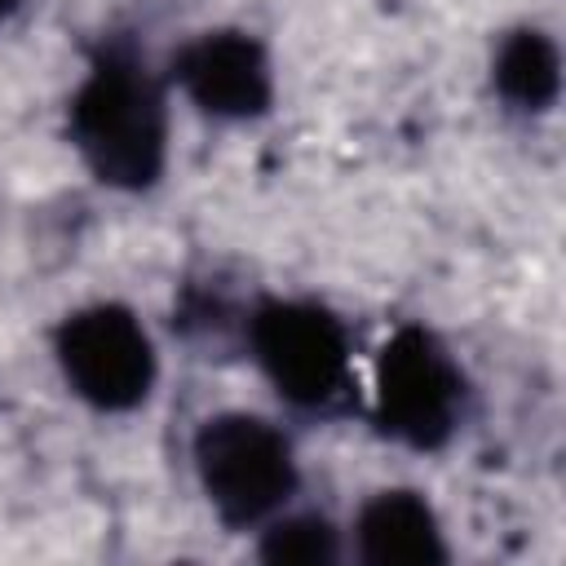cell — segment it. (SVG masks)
<instances>
[{
  "label": "cell",
  "instance_id": "obj_1",
  "mask_svg": "<svg viewBox=\"0 0 566 566\" xmlns=\"http://www.w3.org/2000/svg\"><path fill=\"white\" fill-rule=\"evenodd\" d=\"M66 128L97 181L146 190L164 172L168 111L155 75L128 44H102L71 97Z\"/></svg>",
  "mask_w": 566,
  "mask_h": 566
},
{
  "label": "cell",
  "instance_id": "obj_2",
  "mask_svg": "<svg viewBox=\"0 0 566 566\" xmlns=\"http://www.w3.org/2000/svg\"><path fill=\"white\" fill-rule=\"evenodd\" d=\"M248 345L270 385L301 411H345L354 402L349 336L314 301H261L248 318Z\"/></svg>",
  "mask_w": 566,
  "mask_h": 566
},
{
  "label": "cell",
  "instance_id": "obj_3",
  "mask_svg": "<svg viewBox=\"0 0 566 566\" xmlns=\"http://www.w3.org/2000/svg\"><path fill=\"white\" fill-rule=\"evenodd\" d=\"M195 469L208 504L226 526H256L296 491V460L287 438L248 411L203 420L195 433Z\"/></svg>",
  "mask_w": 566,
  "mask_h": 566
},
{
  "label": "cell",
  "instance_id": "obj_4",
  "mask_svg": "<svg viewBox=\"0 0 566 566\" xmlns=\"http://www.w3.org/2000/svg\"><path fill=\"white\" fill-rule=\"evenodd\" d=\"M464 416V371L429 327H398L376 358L371 420L385 438L438 451Z\"/></svg>",
  "mask_w": 566,
  "mask_h": 566
},
{
  "label": "cell",
  "instance_id": "obj_5",
  "mask_svg": "<svg viewBox=\"0 0 566 566\" xmlns=\"http://www.w3.org/2000/svg\"><path fill=\"white\" fill-rule=\"evenodd\" d=\"M53 349L66 385L97 411H133L155 385L150 336L124 305L102 301L66 314Z\"/></svg>",
  "mask_w": 566,
  "mask_h": 566
},
{
  "label": "cell",
  "instance_id": "obj_6",
  "mask_svg": "<svg viewBox=\"0 0 566 566\" xmlns=\"http://www.w3.org/2000/svg\"><path fill=\"white\" fill-rule=\"evenodd\" d=\"M172 80L186 97L217 119H252L270 111L274 75L256 35L248 31H208L172 57Z\"/></svg>",
  "mask_w": 566,
  "mask_h": 566
},
{
  "label": "cell",
  "instance_id": "obj_7",
  "mask_svg": "<svg viewBox=\"0 0 566 566\" xmlns=\"http://www.w3.org/2000/svg\"><path fill=\"white\" fill-rule=\"evenodd\" d=\"M358 557L367 566H438L447 544L433 509L416 491H380L358 513Z\"/></svg>",
  "mask_w": 566,
  "mask_h": 566
},
{
  "label": "cell",
  "instance_id": "obj_8",
  "mask_svg": "<svg viewBox=\"0 0 566 566\" xmlns=\"http://www.w3.org/2000/svg\"><path fill=\"white\" fill-rule=\"evenodd\" d=\"M491 80H495V93L513 111H548L557 102V88H562L557 44L535 27L509 31L495 49Z\"/></svg>",
  "mask_w": 566,
  "mask_h": 566
},
{
  "label": "cell",
  "instance_id": "obj_9",
  "mask_svg": "<svg viewBox=\"0 0 566 566\" xmlns=\"http://www.w3.org/2000/svg\"><path fill=\"white\" fill-rule=\"evenodd\" d=\"M336 557H340L336 531L318 513L283 517L261 539V562H274V566H332Z\"/></svg>",
  "mask_w": 566,
  "mask_h": 566
},
{
  "label": "cell",
  "instance_id": "obj_10",
  "mask_svg": "<svg viewBox=\"0 0 566 566\" xmlns=\"http://www.w3.org/2000/svg\"><path fill=\"white\" fill-rule=\"evenodd\" d=\"M18 4H22V0H0V22H4V18H9Z\"/></svg>",
  "mask_w": 566,
  "mask_h": 566
}]
</instances>
